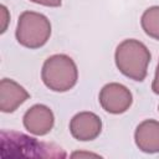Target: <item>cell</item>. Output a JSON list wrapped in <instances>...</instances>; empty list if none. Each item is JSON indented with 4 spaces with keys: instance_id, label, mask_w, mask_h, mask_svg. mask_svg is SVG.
Segmentation results:
<instances>
[{
    "instance_id": "cell-1",
    "label": "cell",
    "mask_w": 159,
    "mask_h": 159,
    "mask_svg": "<svg viewBox=\"0 0 159 159\" xmlns=\"http://www.w3.org/2000/svg\"><path fill=\"white\" fill-rule=\"evenodd\" d=\"M66 152L62 148L40 142L36 138L29 137L19 132H1V157L15 158H66Z\"/></svg>"
},
{
    "instance_id": "cell-2",
    "label": "cell",
    "mask_w": 159,
    "mask_h": 159,
    "mask_svg": "<svg viewBox=\"0 0 159 159\" xmlns=\"http://www.w3.org/2000/svg\"><path fill=\"white\" fill-rule=\"evenodd\" d=\"M116 65L118 70L134 81H143L150 62V52L144 43L129 39L120 42L116 50Z\"/></svg>"
},
{
    "instance_id": "cell-3",
    "label": "cell",
    "mask_w": 159,
    "mask_h": 159,
    "mask_svg": "<svg viewBox=\"0 0 159 159\" xmlns=\"http://www.w3.org/2000/svg\"><path fill=\"white\" fill-rule=\"evenodd\" d=\"M41 77L45 86L50 89L66 92L77 83V66L73 60L66 55H53L45 61Z\"/></svg>"
},
{
    "instance_id": "cell-4",
    "label": "cell",
    "mask_w": 159,
    "mask_h": 159,
    "mask_svg": "<svg viewBox=\"0 0 159 159\" xmlns=\"http://www.w3.org/2000/svg\"><path fill=\"white\" fill-rule=\"evenodd\" d=\"M51 35V24L46 16L35 11H25L19 16L16 27L17 42L27 48L43 46Z\"/></svg>"
},
{
    "instance_id": "cell-5",
    "label": "cell",
    "mask_w": 159,
    "mask_h": 159,
    "mask_svg": "<svg viewBox=\"0 0 159 159\" xmlns=\"http://www.w3.org/2000/svg\"><path fill=\"white\" fill-rule=\"evenodd\" d=\"M132 93L120 83H108L99 92V103L102 108L112 114L125 112L132 104Z\"/></svg>"
},
{
    "instance_id": "cell-6",
    "label": "cell",
    "mask_w": 159,
    "mask_h": 159,
    "mask_svg": "<svg viewBox=\"0 0 159 159\" xmlns=\"http://www.w3.org/2000/svg\"><path fill=\"white\" fill-rule=\"evenodd\" d=\"M102 130L99 117L92 112L77 113L70 123V132L77 140H93Z\"/></svg>"
},
{
    "instance_id": "cell-7",
    "label": "cell",
    "mask_w": 159,
    "mask_h": 159,
    "mask_svg": "<svg viewBox=\"0 0 159 159\" xmlns=\"http://www.w3.org/2000/svg\"><path fill=\"white\" fill-rule=\"evenodd\" d=\"M53 120L52 111L43 104L32 106L24 116L25 128L35 135L47 134L53 125Z\"/></svg>"
},
{
    "instance_id": "cell-8",
    "label": "cell",
    "mask_w": 159,
    "mask_h": 159,
    "mask_svg": "<svg viewBox=\"0 0 159 159\" xmlns=\"http://www.w3.org/2000/svg\"><path fill=\"white\" fill-rule=\"evenodd\" d=\"M30 94L27 91L12 80L2 78L0 82V109L5 113L14 112L20 107Z\"/></svg>"
},
{
    "instance_id": "cell-9",
    "label": "cell",
    "mask_w": 159,
    "mask_h": 159,
    "mask_svg": "<svg viewBox=\"0 0 159 159\" xmlns=\"http://www.w3.org/2000/svg\"><path fill=\"white\" fill-rule=\"evenodd\" d=\"M135 143L142 152L159 153V122L148 119L135 129Z\"/></svg>"
},
{
    "instance_id": "cell-10",
    "label": "cell",
    "mask_w": 159,
    "mask_h": 159,
    "mask_svg": "<svg viewBox=\"0 0 159 159\" xmlns=\"http://www.w3.org/2000/svg\"><path fill=\"white\" fill-rule=\"evenodd\" d=\"M140 22L144 32L148 36L159 40V6H152L147 9L142 15Z\"/></svg>"
},
{
    "instance_id": "cell-11",
    "label": "cell",
    "mask_w": 159,
    "mask_h": 159,
    "mask_svg": "<svg viewBox=\"0 0 159 159\" xmlns=\"http://www.w3.org/2000/svg\"><path fill=\"white\" fill-rule=\"evenodd\" d=\"M32 2L40 4V5H45V6H51V7H56L61 5V0H31Z\"/></svg>"
},
{
    "instance_id": "cell-12",
    "label": "cell",
    "mask_w": 159,
    "mask_h": 159,
    "mask_svg": "<svg viewBox=\"0 0 159 159\" xmlns=\"http://www.w3.org/2000/svg\"><path fill=\"white\" fill-rule=\"evenodd\" d=\"M1 14H2V27H1V32H5L6 30V25L9 21V14H7V9L1 5Z\"/></svg>"
},
{
    "instance_id": "cell-13",
    "label": "cell",
    "mask_w": 159,
    "mask_h": 159,
    "mask_svg": "<svg viewBox=\"0 0 159 159\" xmlns=\"http://www.w3.org/2000/svg\"><path fill=\"white\" fill-rule=\"evenodd\" d=\"M152 89L154 93L159 94V63H158V67H157V72H155V78L153 81V84H152Z\"/></svg>"
},
{
    "instance_id": "cell-14",
    "label": "cell",
    "mask_w": 159,
    "mask_h": 159,
    "mask_svg": "<svg viewBox=\"0 0 159 159\" xmlns=\"http://www.w3.org/2000/svg\"><path fill=\"white\" fill-rule=\"evenodd\" d=\"M77 157H99L98 154H93V153H83V152H77L72 154V158H77Z\"/></svg>"
},
{
    "instance_id": "cell-15",
    "label": "cell",
    "mask_w": 159,
    "mask_h": 159,
    "mask_svg": "<svg viewBox=\"0 0 159 159\" xmlns=\"http://www.w3.org/2000/svg\"><path fill=\"white\" fill-rule=\"evenodd\" d=\"M158 109H159V107H158Z\"/></svg>"
}]
</instances>
